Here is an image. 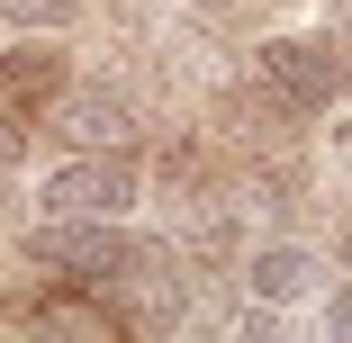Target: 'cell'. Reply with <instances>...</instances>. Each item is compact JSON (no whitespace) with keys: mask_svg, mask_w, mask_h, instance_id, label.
Instances as JSON below:
<instances>
[{"mask_svg":"<svg viewBox=\"0 0 352 343\" xmlns=\"http://www.w3.org/2000/svg\"><path fill=\"white\" fill-rule=\"evenodd\" d=\"M325 334H352V289H325Z\"/></svg>","mask_w":352,"mask_h":343,"instance_id":"obj_8","label":"cell"},{"mask_svg":"<svg viewBox=\"0 0 352 343\" xmlns=\"http://www.w3.org/2000/svg\"><path fill=\"white\" fill-rule=\"evenodd\" d=\"M343 154H352V118H343Z\"/></svg>","mask_w":352,"mask_h":343,"instance_id":"obj_10","label":"cell"},{"mask_svg":"<svg viewBox=\"0 0 352 343\" xmlns=\"http://www.w3.org/2000/svg\"><path fill=\"white\" fill-rule=\"evenodd\" d=\"M0 19H10V27H63L73 0H0Z\"/></svg>","mask_w":352,"mask_h":343,"instance_id":"obj_7","label":"cell"},{"mask_svg":"<svg viewBox=\"0 0 352 343\" xmlns=\"http://www.w3.org/2000/svg\"><path fill=\"white\" fill-rule=\"evenodd\" d=\"M343 271H352V217H343Z\"/></svg>","mask_w":352,"mask_h":343,"instance_id":"obj_9","label":"cell"},{"mask_svg":"<svg viewBox=\"0 0 352 343\" xmlns=\"http://www.w3.org/2000/svg\"><path fill=\"white\" fill-rule=\"evenodd\" d=\"M28 262L54 271V280H100L109 289V280H135V271H163L172 244L126 235V217H45L28 235Z\"/></svg>","mask_w":352,"mask_h":343,"instance_id":"obj_1","label":"cell"},{"mask_svg":"<svg viewBox=\"0 0 352 343\" xmlns=\"http://www.w3.org/2000/svg\"><path fill=\"white\" fill-rule=\"evenodd\" d=\"M135 199H145L135 145H73V154L36 181V208L45 217H126Z\"/></svg>","mask_w":352,"mask_h":343,"instance_id":"obj_3","label":"cell"},{"mask_svg":"<svg viewBox=\"0 0 352 343\" xmlns=\"http://www.w3.org/2000/svg\"><path fill=\"white\" fill-rule=\"evenodd\" d=\"M45 135H63V145H135V109H126V91L63 82L45 100Z\"/></svg>","mask_w":352,"mask_h":343,"instance_id":"obj_4","label":"cell"},{"mask_svg":"<svg viewBox=\"0 0 352 343\" xmlns=\"http://www.w3.org/2000/svg\"><path fill=\"white\" fill-rule=\"evenodd\" d=\"M63 82H73V63H63V45H54V27H28L10 54H0V100H10L19 118H36Z\"/></svg>","mask_w":352,"mask_h":343,"instance_id":"obj_6","label":"cell"},{"mask_svg":"<svg viewBox=\"0 0 352 343\" xmlns=\"http://www.w3.org/2000/svg\"><path fill=\"white\" fill-rule=\"evenodd\" d=\"M253 91L280 118H325L352 91V54H343L334 27H316V36H262L253 45Z\"/></svg>","mask_w":352,"mask_h":343,"instance_id":"obj_2","label":"cell"},{"mask_svg":"<svg viewBox=\"0 0 352 343\" xmlns=\"http://www.w3.org/2000/svg\"><path fill=\"white\" fill-rule=\"evenodd\" d=\"M235 280H244L253 307H307V298H325V253H307V244H253Z\"/></svg>","mask_w":352,"mask_h":343,"instance_id":"obj_5","label":"cell"}]
</instances>
